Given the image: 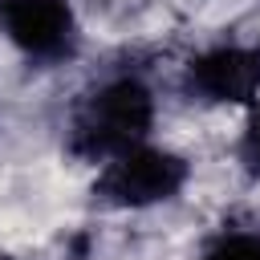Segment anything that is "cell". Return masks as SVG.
I'll return each instance as SVG.
<instances>
[{
	"instance_id": "cell-1",
	"label": "cell",
	"mask_w": 260,
	"mask_h": 260,
	"mask_svg": "<svg viewBox=\"0 0 260 260\" xmlns=\"http://www.w3.org/2000/svg\"><path fill=\"white\" fill-rule=\"evenodd\" d=\"M154 122V98L138 77H114L73 118V150L98 162H110L114 154L146 142Z\"/></svg>"
},
{
	"instance_id": "cell-2",
	"label": "cell",
	"mask_w": 260,
	"mask_h": 260,
	"mask_svg": "<svg viewBox=\"0 0 260 260\" xmlns=\"http://www.w3.org/2000/svg\"><path fill=\"white\" fill-rule=\"evenodd\" d=\"M183 183H187V162L150 142L114 154L102 171V195L114 207H130V211L167 203L171 195H179Z\"/></svg>"
},
{
	"instance_id": "cell-3",
	"label": "cell",
	"mask_w": 260,
	"mask_h": 260,
	"mask_svg": "<svg viewBox=\"0 0 260 260\" xmlns=\"http://www.w3.org/2000/svg\"><path fill=\"white\" fill-rule=\"evenodd\" d=\"M4 37L37 61H57L73 49L77 24L69 0H0Z\"/></svg>"
},
{
	"instance_id": "cell-4",
	"label": "cell",
	"mask_w": 260,
	"mask_h": 260,
	"mask_svg": "<svg viewBox=\"0 0 260 260\" xmlns=\"http://www.w3.org/2000/svg\"><path fill=\"white\" fill-rule=\"evenodd\" d=\"M187 81L207 102H248L260 85V57L219 45V49H207L203 57L191 61Z\"/></svg>"
},
{
	"instance_id": "cell-5",
	"label": "cell",
	"mask_w": 260,
	"mask_h": 260,
	"mask_svg": "<svg viewBox=\"0 0 260 260\" xmlns=\"http://www.w3.org/2000/svg\"><path fill=\"white\" fill-rule=\"evenodd\" d=\"M203 260H260V236H248V232H232V236H219Z\"/></svg>"
},
{
	"instance_id": "cell-6",
	"label": "cell",
	"mask_w": 260,
	"mask_h": 260,
	"mask_svg": "<svg viewBox=\"0 0 260 260\" xmlns=\"http://www.w3.org/2000/svg\"><path fill=\"white\" fill-rule=\"evenodd\" d=\"M240 154H244V162H248L252 171H260V110L252 114V122H248V130H244Z\"/></svg>"
},
{
	"instance_id": "cell-7",
	"label": "cell",
	"mask_w": 260,
	"mask_h": 260,
	"mask_svg": "<svg viewBox=\"0 0 260 260\" xmlns=\"http://www.w3.org/2000/svg\"><path fill=\"white\" fill-rule=\"evenodd\" d=\"M256 57H260V49H256Z\"/></svg>"
}]
</instances>
